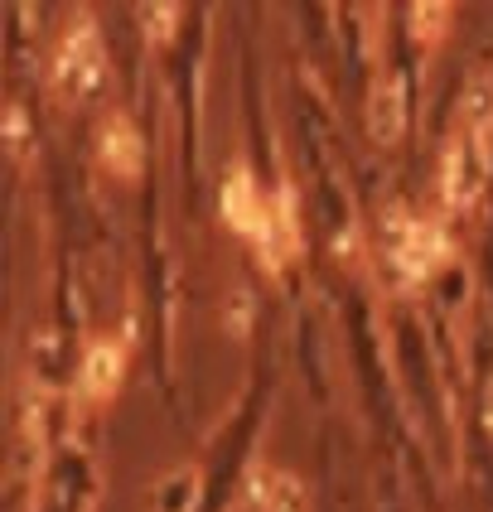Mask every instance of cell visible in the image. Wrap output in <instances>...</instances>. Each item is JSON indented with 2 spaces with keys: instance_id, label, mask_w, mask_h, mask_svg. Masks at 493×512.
<instances>
[{
  "instance_id": "1",
  "label": "cell",
  "mask_w": 493,
  "mask_h": 512,
  "mask_svg": "<svg viewBox=\"0 0 493 512\" xmlns=\"http://www.w3.org/2000/svg\"><path fill=\"white\" fill-rule=\"evenodd\" d=\"M223 213H228V223L252 247H257L271 266H281L290 261L295 252V213H290L286 194H276V199H261L257 184H252V174L232 170L228 174V189H223Z\"/></svg>"
},
{
  "instance_id": "2",
  "label": "cell",
  "mask_w": 493,
  "mask_h": 512,
  "mask_svg": "<svg viewBox=\"0 0 493 512\" xmlns=\"http://www.w3.org/2000/svg\"><path fill=\"white\" fill-rule=\"evenodd\" d=\"M102 68H107V54H102V39H97V25L92 20H73L68 34L58 39L54 54V83L63 97H87L92 87L102 83Z\"/></svg>"
},
{
  "instance_id": "3",
  "label": "cell",
  "mask_w": 493,
  "mask_h": 512,
  "mask_svg": "<svg viewBox=\"0 0 493 512\" xmlns=\"http://www.w3.org/2000/svg\"><path fill=\"white\" fill-rule=\"evenodd\" d=\"M484 174H489V145L484 136H474V131H460L450 150H445V165H440V189H445V199L464 208V203L479 199V189H484Z\"/></svg>"
},
{
  "instance_id": "4",
  "label": "cell",
  "mask_w": 493,
  "mask_h": 512,
  "mask_svg": "<svg viewBox=\"0 0 493 512\" xmlns=\"http://www.w3.org/2000/svg\"><path fill=\"white\" fill-rule=\"evenodd\" d=\"M247 498L257 512H310V493L305 484L286 474V469H271V464H257L252 479H247Z\"/></svg>"
},
{
  "instance_id": "5",
  "label": "cell",
  "mask_w": 493,
  "mask_h": 512,
  "mask_svg": "<svg viewBox=\"0 0 493 512\" xmlns=\"http://www.w3.org/2000/svg\"><path fill=\"white\" fill-rule=\"evenodd\" d=\"M440 256H445V242H440V232L426 228V223H402V232L392 237V261H397V271H406L411 281H421Z\"/></svg>"
},
{
  "instance_id": "6",
  "label": "cell",
  "mask_w": 493,
  "mask_h": 512,
  "mask_svg": "<svg viewBox=\"0 0 493 512\" xmlns=\"http://www.w3.org/2000/svg\"><path fill=\"white\" fill-rule=\"evenodd\" d=\"M406 121V92L397 78H377L373 97H368V131L377 141H397Z\"/></svg>"
},
{
  "instance_id": "7",
  "label": "cell",
  "mask_w": 493,
  "mask_h": 512,
  "mask_svg": "<svg viewBox=\"0 0 493 512\" xmlns=\"http://www.w3.org/2000/svg\"><path fill=\"white\" fill-rule=\"evenodd\" d=\"M97 155L107 160L112 174H136L141 170V136H136V126L126 116H112L102 126V136H97Z\"/></svg>"
},
{
  "instance_id": "8",
  "label": "cell",
  "mask_w": 493,
  "mask_h": 512,
  "mask_svg": "<svg viewBox=\"0 0 493 512\" xmlns=\"http://www.w3.org/2000/svg\"><path fill=\"white\" fill-rule=\"evenodd\" d=\"M121 372H126V358H121V348H116V343H97V348H87L78 382H83L87 397H112L116 382H121Z\"/></svg>"
},
{
  "instance_id": "9",
  "label": "cell",
  "mask_w": 493,
  "mask_h": 512,
  "mask_svg": "<svg viewBox=\"0 0 493 512\" xmlns=\"http://www.w3.org/2000/svg\"><path fill=\"white\" fill-rule=\"evenodd\" d=\"M460 121H464V131L489 136V126H493V78H474V83L460 92Z\"/></svg>"
},
{
  "instance_id": "10",
  "label": "cell",
  "mask_w": 493,
  "mask_h": 512,
  "mask_svg": "<svg viewBox=\"0 0 493 512\" xmlns=\"http://www.w3.org/2000/svg\"><path fill=\"white\" fill-rule=\"evenodd\" d=\"M411 20H416V29H421V34H440V29H445V10H431V5H421V10H416V15H411Z\"/></svg>"
}]
</instances>
